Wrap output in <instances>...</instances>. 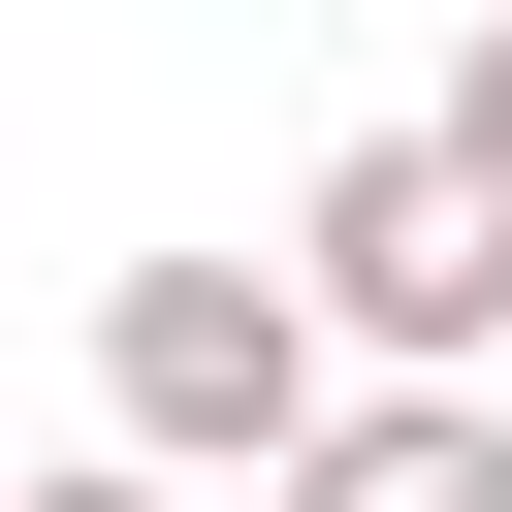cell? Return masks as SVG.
<instances>
[{
    "instance_id": "obj_1",
    "label": "cell",
    "mask_w": 512,
    "mask_h": 512,
    "mask_svg": "<svg viewBox=\"0 0 512 512\" xmlns=\"http://www.w3.org/2000/svg\"><path fill=\"white\" fill-rule=\"evenodd\" d=\"M288 320H320L352 384H480V352H512V192H480L448 128H352V160L288 192Z\"/></svg>"
},
{
    "instance_id": "obj_2",
    "label": "cell",
    "mask_w": 512,
    "mask_h": 512,
    "mask_svg": "<svg viewBox=\"0 0 512 512\" xmlns=\"http://www.w3.org/2000/svg\"><path fill=\"white\" fill-rule=\"evenodd\" d=\"M320 384H352V352L288 320V256H128V288H96V448H128V480H256Z\"/></svg>"
},
{
    "instance_id": "obj_3",
    "label": "cell",
    "mask_w": 512,
    "mask_h": 512,
    "mask_svg": "<svg viewBox=\"0 0 512 512\" xmlns=\"http://www.w3.org/2000/svg\"><path fill=\"white\" fill-rule=\"evenodd\" d=\"M256 512H512V384H320L256 448Z\"/></svg>"
},
{
    "instance_id": "obj_4",
    "label": "cell",
    "mask_w": 512,
    "mask_h": 512,
    "mask_svg": "<svg viewBox=\"0 0 512 512\" xmlns=\"http://www.w3.org/2000/svg\"><path fill=\"white\" fill-rule=\"evenodd\" d=\"M448 160H480V192H512V0H480V64H448Z\"/></svg>"
},
{
    "instance_id": "obj_5",
    "label": "cell",
    "mask_w": 512,
    "mask_h": 512,
    "mask_svg": "<svg viewBox=\"0 0 512 512\" xmlns=\"http://www.w3.org/2000/svg\"><path fill=\"white\" fill-rule=\"evenodd\" d=\"M0 512H192V480H128V448H96V480H0Z\"/></svg>"
}]
</instances>
